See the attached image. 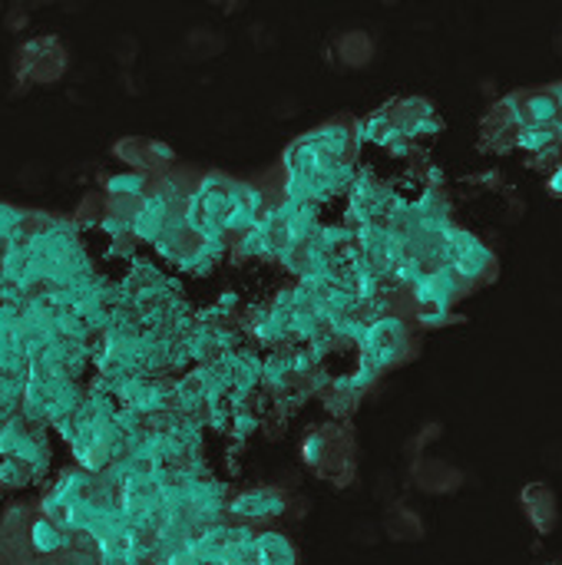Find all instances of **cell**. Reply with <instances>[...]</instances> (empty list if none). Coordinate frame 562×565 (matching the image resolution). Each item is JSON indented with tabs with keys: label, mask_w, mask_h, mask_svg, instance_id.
I'll return each instance as SVG.
<instances>
[{
	"label": "cell",
	"mask_w": 562,
	"mask_h": 565,
	"mask_svg": "<svg viewBox=\"0 0 562 565\" xmlns=\"http://www.w3.org/2000/svg\"><path fill=\"white\" fill-rule=\"evenodd\" d=\"M301 463L338 490L351 487L358 477V447L351 430L341 424L308 430L301 437Z\"/></svg>",
	"instance_id": "obj_1"
},
{
	"label": "cell",
	"mask_w": 562,
	"mask_h": 565,
	"mask_svg": "<svg viewBox=\"0 0 562 565\" xmlns=\"http://www.w3.org/2000/svg\"><path fill=\"white\" fill-rule=\"evenodd\" d=\"M414 354L411 321L401 315H378L368 318V334L361 341V364L374 371L378 377L397 364H404Z\"/></svg>",
	"instance_id": "obj_2"
},
{
	"label": "cell",
	"mask_w": 562,
	"mask_h": 565,
	"mask_svg": "<svg viewBox=\"0 0 562 565\" xmlns=\"http://www.w3.org/2000/svg\"><path fill=\"white\" fill-rule=\"evenodd\" d=\"M66 66H70V53H66L63 40L53 36V33L30 36L13 56V76H17L20 89H26V86H53L56 79L66 76Z\"/></svg>",
	"instance_id": "obj_3"
},
{
	"label": "cell",
	"mask_w": 562,
	"mask_h": 565,
	"mask_svg": "<svg viewBox=\"0 0 562 565\" xmlns=\"http://www.w3.org/2000/svg\"><path fill=\"white\" fill-rule=\"evenodd\" d=\"M291 510V497L278 487H255V490H245L238 497L229 500L225 507V516L232 523H242V526H272L275 520H282L285 513Z\"/></svg>",
	"instance_id": "obj_4"
},
{
	"label": "cell",
	"mask_w": 562,
	"mask_h": 565,
	"mask_svg": "<svg viewBox=\"0 0 562 565\" xmlns=\"http://www.w3.org/2000/svg\"><path fill=\"white\" fill-rule=\"evenodd\" d=\"M113 156L123 159L132 172H142L149 179H162L166 172L176 169V152L159 142V139H146V136H126L113 142Z\"/></svg>",
	"instance_id": "obj_5"
},
{
	"label": "cell",
	"mask_w": 562,
	"mask_h": 565,
	"mask_svg": "<svg viewBox=\"0 0 562 565\" xmlns=\"http://www.w3.org/2000/svg\"><path fill=\"white\" fill-rule=\"evenodd\" d=\"M70 540H73V533H66L60 523L46 520L43 513H33V516H30V523H26V530H23V543H20V550H23V553H30L33 559H40L43 565H50V563H60V559L66 556Z\"/></svg>",
	"instance_id": "obj_6"
},
{
	"label": "cell",
	"mask_w": 562,
	"mask_h": 565,
	"mask_svg": "<svg viewBox=\"0 0 562 565\" xmlns=\"http://www.w3.org/2000/svg\"><path fill=\"white\" fill-rule=\"evenodd\" d=\"M520 510L537 536H553L560 526V497L550 483H527L520 490Z\"/></svg>",
	"instance_id": "obj_7"
},
{
	"label": "cell",
	"mask_w": 562,
	"mask_h": 565,
	"mask_svg": "<svg viewBox=\"0 0 562 565\" xmlns=\"http://www.w3.org/2000/svg\"><path fill=\"white\" fill-rule=\"evenodd\" d=\"M391 113H394L397 129H401L404 139H411V142H414V139H424V136H434V132L444 129V122H441L434 103L424 99V96H407V99L394 103Z\"/></svg>",
	"instance_id": "obj_8"
},
{
	"label": "cell",
	"mask_w": 562,
	"mask_h": 565,
	"mask_svg": "<svg viewBox=\"0 0 562 565\" xmlns=\"http://www.w3.org/2000/svg\"><path fill=\"white\" fill-rule=\"evenodd\" d=\"M308 136L318 146V152L325 159H335V162H351L354 149L361 146L358 142V122L354 119H344V116L341 119H331V122H325L318 129H311Z\"/></svg>",
	"instance_id": "obj_9"
},
{
	"label": "cell",
	"mask_w": 562,
	"mask_h": 565,
	"mask_svg": "<svg viewBox=\"0 0 562 565\" xmlns=\"http://www.w3.org/2000/svg\"><path fill=\"white\" fill-rule=\"evenodd\" d=\"M411 483L421 493L447 497V493H457L464 487V473L447 460H417V467L411 470Z\"/></svg>",
	"instance_id": "obj_10"
},
{
	"label": "cell",
	"mask_w": 562,
	"mask_h": 565,
	"mask_svg": "<svg viewBox=\"0 0 562 565\" xmlns=\"http://www.w3.org/2000/svg\"><path fill=\"white\" fill-rule=\"evenodd\" d=\"M335 56L348 70H361L374 60V36L361 26H351L335 36Z\"/></svg>",
	"instance_id": "obj_11"
},
{
	"label": "cell",
	"mask_w": 562,
	"mask_h": 565,
	"mask_svg": "<svg viewBox=\"0 0 562 565\" xmlns=\"http://www.w3.org/2000/svg\"><path fill=\"white\" fill-rule=\"evenodd\" d=\"M517 109H520V122H523V126H543V122H556V119H562L560 106H556L550 86L517 93Z\"/></svg>",
	"instance_id": "obj_12"
},
{
	"label": "cell",
	"mask_w": 562,
	"mask_h": 565,
	"mask_svg": "<svg viewBox=\"0 0 562 565\" xmlns=\"http://www.w3.org/2000/svg\"><path fill=\"white\" fill-rule=\"evenodd\" d=\"M255 563L258 565H298V546L282 530L255 533Z\"/></svg>",
	"instance_id": "obj_13"
},
{
	"label": "cell",
	"mask_w": 562,
	"mask_h": 565,
	"mask_svg": "<svg viewBox=\"0 0 562 565\" xmlns=\"http://www.w3.org/2000/svg\"><path fill=\"white\" fill-rule=\"evenodd\" d=\"M384 533L394 543H421L424 540V520L417 510H411L404 500H397L384 513Z\"/></svg>",
	"instance_id": "obj_14"
},
{
	"label": "cell",
	"mask_w": 562,
	"mask_h": 565,
	"mask_svg": "<svg viewBox=\"0 0 562 565\" xmlns=\"http://www.w3.org/2000/svg\"><path fill=\"white\" fill-rule=\"evenodd\" d=\"M513 146L533 156H556L562 146V119L543 122V126H523L513 132Z\"/></svg>",
	"instance_id": "obj_15"
},
{
	"label": "cell",
	"mask_w": 562,
	"mask_h": 565,
	"mask_svg": "<svg viewBox=\"0 0 562 565\" xmlns=\"http://www.w3.org/2000/svg\"><path fill=\"white\" fill-rule=\"evenodd\" d=\"M152 182H156V179H149V175H142V172H132V169L116 172V175H109V179H106V199H129V202H142V199L149 195Z\"/></svg>",
	"instance_id": "obj_16"
},
{
	"label": "cell",
	"mask_w": 562,
	"mask_h": 565,
	"mask_svg": "<svg viewBox=\"0 0 562 565\" xmlns=\"http://www.w3.org/2000/svg\"><path fill=\"white\" fill-rule=\"evenodd\" d=\"M291 377H295L291 351H285V354H272L268 361H262V384H268L272 391L288 387V381H291Z\"/></svg>",
	"instance_id": "obj_17"
},
{
	"label": "cell",
	"mask_w": 562,
	"mask_h": 565,
	"mask_svg": "<svg viewBox=\"0 0 562 565\" xmlns=\"http://www.w3.org/2000/svg\"><path fill=\"white\" fill-rule=\"evenodd\" d=\"M33 480H36V473L23 460H13V457L0 460V487L3 490H20V487H26Z\"/></svg>",
	"instance_id": "obj_18"
},
{
	"label": "cell",
	"mask_w": 562,
	"mask_h": 565,
	"mask_svg": "<svg viewBox=\"0 0 562 565\" xmlns=\"http://www.w3.org/2000/svg\"><path fill=\"white\" fill-rule=\"evenodd\" d=\"M232 430H235L238 437H248V434L255 430V417H252L245 407H238V414H235V427H232Z\"/></svg>",
	"instance_id": "obj_19"
},
{
	"label": "cell",
	"mask_w": 562,
	"mask_h": 565,
	"mask_svg": "<svg viewBox=\"0 0 562 565\" xmlns=\"http://www.w3.org/2000/svg\"><path fill=\"white\" fill-rule=\"evenodd\" d=\"M547 189H550L556 199H562V162L556 166V169H553V172H550V179H547Z\"/></svg>",
	"instance_id": "obj_20"
},
{
	"label": "cell",
	"mask_w": 562,
	"mask_h": 565,
	"mask_svg": "<svg viewBox=\"0 0 562 565\" xmlns=\"http://www.w3.org/2000/svg\"><path fill=\"white\" fill-rule=\"evenodd\" d=\"M23 23H26V10H10V17H7V30H23Z\"/></svg>",
	"instance_id": "obj_21"
},
{
	"label": "cell",
	"mask_w": 562,
	"mask_h": 565,
	"mask_svg": "<svg viewBox=\"0 0 562 565\" xmlns=\"http://www.w3.org/2000/svg\"><path fill=\"white\" fill-rule=\"evenodd\" d=\"M550 93H553V99H556V106H560L562 113V79L560 83H550Z\"/></svg>",
	"instance_id": "obj_22"
},
{
	"label": "cell",
	"mask_w": 562,
	"mask_h": 565,
	"mask_svg": "<svg viewBox=\"0 0 562 565\" xmlns=\"http://www.w3.org/2000/svg\"><path fill=\"white\" fill-rule=\"evenodd\" d=\"M560 50H562V33H560Z\"/></svg>",
	"instance_id": "obj_23"
},
{
	"label": "cell",
	"mask_w": 562,
	"mask_h": 565,
	"mask_svg": "<svg viewBox=\"0 0 562 565\" xmlns=\"http://www.w3.org/2000/svg\"><path fill=\"white\" fill-rule=\"evenodd\" d=\"M550 565H562V563H550Z\"/></svg>",
	"instance_id": "obj_24"
}]
</instances>
